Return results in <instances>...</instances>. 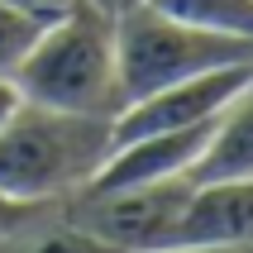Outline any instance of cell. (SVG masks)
I'll return each instance as SVG.
<instances>
[{
	"label": "cell",
	"instance_id": "obj_1",
	"mask_svg": "<svg viewBox=\"0 0 253 253\" xmlns=\"http://www.w3.org/2000/svg\"><path fill=\"white\" fill-rule=\"evenodd\" d=\"M115 148L110 115L53 110L39 100H14L0 120V191L29 206H57L91 186Z\"/></svg>",
	"mask_w": 253,
	"mask_h": 253
},
{
	"label": "cell",
	"instance_id": "obj_2",
	"mask_svg": "<svg viewBox=\"0 0 253 253\" xmlns=\"http://www.w3.org/2000/svg\"><path fill=\"white\" fill-rule=\"evenodd\" d=\"M14 91L24 100L77 115H110L125 105L120 96V53H115V19L91 0L57 10L24 62L14 67Z\"/></svg>",
	"mask_w": 253,
	"mask_h": 253
},
{
	"label": "cell",
	"instance_id": "obj_3",
	"mask_svg": "<svg viewBox=\"0 0 253 253\" xmlns=\"http://www.w3.org/2000/svg\"><path fill=\"white\" fill-rule=\"evenodd\" d=\"M115 53H120V96L139 100L158 86L253 62V39L191 24L158 5H139L115 19Z\"/></svg>",
	"mask_w": 253,
	"mask_h": 253
},
{
	"label": "cell",
	"instance_id": "obj_4",
	"mask_svg": "<svg viewBox=\"0 0 253 253\" xmlns=\"http://www.w3.org/2000/svg\"><path fill=\"white\" fill-rule=\"evenodd\" d=\"M191 191H196L191 177H168V182L115 186V191H82L62 201V211L96 239L115 244L120 253H153L172 244V229L182 220Z\"/></svg>",
	"mask_w": 253,
	"mask_h": 253
},
{
	"label": "cell",
	"instance_id": "obj_5",
	"mask_svg": "<svg viewBox=\"0 0 253 253\" xmlns=\"http://www.w3.org/2000/svg\"><path fill=\"white\" fill-rule=\"evenodd\" d=\"M249 77H253V62H239V67L186 77V82L158 86V91H148V96H139V100H125V105L115 110V139L206 125V120H215V115L234 100V91H239Z\"/></svg>",
	"mask_w": 253,
	"mask_h": 253
},
{
	"label": "cell",
	"instance_id": "obj_6",
	"mask_svg": "<svg viewBox=\"0 0 253 253\" xmlns=\"http://www.w3.org/2000/svg\"><path fill=\"white\" fill-rule=\"evenodd\" d=\"M253 244V177L196 182L168 249H229Z\"/></svg>",
	"mask_w": 253,
	"mask_h": 253
},
{
	"label": "cell",
	"instance_id": "obj_7",
	"mask_svg": "<svg viewBox=\"0 0 253 253\" xmlns=\"http://www.w3.org/2000/svg\"><path fill=\"white\" fill-rule=\"evenodd\" d=\"M229 177H253V77L215 115L211 139L191 168V182H229Z\"/></svg>",
	"mask_w": 253,
	"mask_h": 253
},
{
	"label": "cell",
	"instance_id": "obj_8",
	"mask_svg": "<svg viewBox=\"0 0 253 253\" xmlns=\"http://www.w3.org/2000/svg\"><path fill=\"white\" fill-rule=\"evenodd\" d=\"M0 253H120V249L96 239L91 229H82L62 211V201H57V206H39L10 239L0 244Z\"/></svg>",
	"mask_w": 253,
	"mask_h": 253
},
{
	"label": "cell",
	"instance_id": "obj_9",
	"mask_svg": "<svg viewBox=\"0 0 253 253\" xmlns=\"http://www.w3.org/2000/svg\"><path fill=\"white\" fill-rule=\"evenodd\" d=\"M48 19H53L48 10H34L24 0H0V77L5 82L14 77V67L24 62V53L34 48Z\"/></svg>",
	"mask_w": 253,
	"mask_h": 253
},
{
	"label": "cell",
	"instance_id": "obj_10",
	"mask_svg": "<svg viewBox=\"0 0 253 253\" xmlns=\"http://www.w3.org/2000/svg\"><path fill=\"white\" fill-rule=\"evenodd\" d=\"M168 14H182L191 24L220 29V34H239L253 39V0H148Z\"/></svg>",
	"mask_w": 253,
	"mask_h": 253
},
{
	"label": "cell",
	"instance_id": "obj_11",
	"mask_svg": "<svg viewBox=\"0 0 253 253\" xmlns=\"http://www.w3.org/2000/svg\"><path fill=\"white\" fill-rule=\"evenodd\" d=\"M34 211H39V206H29V201H14V196H5V191H0V244L10 239V234L24 225Z\"/></svg>",
	"mask_w": 253,
	"mask_h": 253
},
{
	"label": "cell",
	"instance_id": "obj_12",
	"mask_svg": "<svg viewBox=\"0 0 253 253\" xmlns=\"http://www.w3.org/2000/svg\"><path fill=\"white\" fill-rule=\"evenodd\" d=\"M96 10H105L110 19H120V14H129V10H139V5H148V0H91Z\"/></svg>",
	"mask_w": 253,
	"mask_h": 253
},
{
	"label": "cell",
	"instance_id": "obj_13",
	"mask_svg": "<svg viewBox=\"0 0 253 253\" xmlns=\"http://www.w3.org/2000/svg\"><path fill=\"white\" fill-rule=\"evenodd\" d=\"M153 253H253V244H229V249H153Z\"/></svg>",
	"mask_w": 253,
	"mask_h": 253
},
{
	"label": "cell",
	"instance_id": "obj_14",
	"mask_svg": "<svg viewBox=\"0 0 253 253\" xmlns=\"http://www.w3.org/2000/svg\"><path fill=\"white\" fill-rule=\"evenodd\" d=\"M14 100H19V91H14V82H5V77H0V120H5V115L14 110Z\"/></svg>",
	"mask_w": 253,
	"mask_h": 253
}]
</instances>
